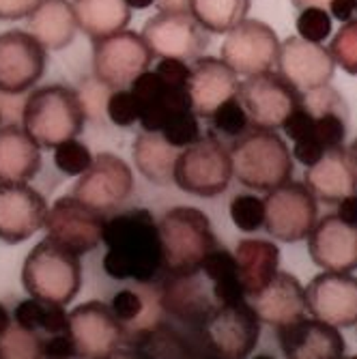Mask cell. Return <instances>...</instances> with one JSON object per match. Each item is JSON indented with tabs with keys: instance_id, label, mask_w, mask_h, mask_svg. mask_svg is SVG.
Returning a JSON list of instances; mask_svg holds the SVG:
<instances>
[{
	"instance_id": "cell-1",
	"label": "cell",
	"mask_w": 357,
	"mask_h": 359,
	"mask_svg": "<svg viewBox=\"0 0 357 359\" xmlns=\"http://www.w3.org/2000/svg\"><path fill=\"white\" fill-rule=\"evenodd\" d=\"M102 267L112 280L151 284L164 271L157 219L149 209H129L106 222Z\"/></svg>"
},
{
	"instance_id": "cell-2",
	"label": "cell",
	"mask_w": 357,
	"mask_h": 359,
	"mask_svg": "<svg viewBox=\"0 0 357 359\" xmlns=\"http://www.w3.org/2000/svg\"><path fill=\"white\" fill-rule=\"evenodd\" d=\"M86 121L82 95L65 84L30 88L22 108V127L41 149L78 138Z\"/></svg>"
},
{
	"instance_id": "cell-3",
	"label": "cell",
	"mask_w": 357,
	"mask_h": 359,
	"mask_svg": "<svg viewBox=\"0 0 357 359\" xmlns=\"http://www.w3.org/2000/svg\"><path fill=\"white\" fill-rule=\"evenodd\" d=\"M233 179L254 191H269L290 181L293 155L274 129L250 127L233 140Z\"/></svg>"
},
{
	"instance_id": "cell-4",
	"label": "cell",
	"mask_w": 357,
	"mask_h": 359,
	"mask_svg": "<svg viewBox=\"0 0 357 359\" xmlns=\"http://www.w3.org/2000/svg\"><path fill=\"white\" fill-rule=\"evenodd\" d=\"M22 284L28 295L39 302L69 306L82 286L78 254L58 245L50 237L41 239L24 260Z\"/></svg>"
},
{
	"instance_id": "cell-5",
	"label": "cell",
	"mask_w": 357,
	"mask_h": 359,
	"mask_svg": "<svg viewBox=\"0 0 357 359\" xmlns=\"http://www.w3.org/2000/svg\"><path fill=\"white\" fill-rule=\"evenodd\" d=\"M164 271L168 276L196 273L205 256L217 245L211 219L196 207H175L157 222Z\"/></svg>"
},
{
	"instance_id": "cell-6",
	"label": "cell",
	"mask_w": 357,
	"mask_h": 359,
	"mask_svg": "<svg viewBox=\"0 0 357 359\" xmlns=\"http://www.w3.org/2000/svg\"><path fill=\"white\" fill-rule=\"evenodd\" d=\"M233 181L231 151L215 136H201L179 151L173 183L191 196L215 198Z\"/></svg>"
},
{
	"instance_id": "cell-7",
	"label": "cell",
	"mask_w": 357,
	"mask_h": 359,
	"mask_svg": "<svg viewBox=\"0 0 357 359\" xmlns=\"http://www.w3.org/2000/svg\"><path fill=\"white\" fill-rule=\"evenodd\" d=\"M153 52L136 30H119L93 41V74L106 88H127L142 72L151 69Z\"/></svg>"
},
{
	"instance_id": "cell-8",
	"label": "cell",
	"mask_w": 357,
	"mask_h": 359,
	"mask_svg": "<svg viewBox=\"0 0 357 359\" xmlns=\"http://www.w3.org/2000/svg\"><path fill=\"white\" fill-rule=\"evenodd\" d=\"M263 203V228L282 243H295L306 239L318 217L316 198L304 183L286 181L284 185L269 189Z\"/></svg>"
},
{
	"instance_id": "cell-9",
	"label": "cell",
	"mask_w": 357,
	"mask_h": 359,
	"mask_svg": "<svg viewBox=\"0 0 357 359\" xmlns=\"http://www.w3.org/2000/svg\"><path fill=\"white\" fill-rule=\"evenodd\" d=\"M132 191L134 172L127 166V161L114 153H100L78 177L72 196L86 207L106 215L121 209Z\"/></svg>"
},
{
	"instance_id": "cell-10",
	"label": "cell",
	"mask_w": 357,
	"mask_h": 359,
	"mask_svg": "<svg viewBox=\"0 0 357 359\" xmlns=\"http://www.w3.org/2000/svg\"><path fill=\"white\" fill-rule=\"evenodd\" d=\"M207 346L220 357L241 359L248 357L261 338V320L248 299L222 304L211 310L203 323Z\"/></svg>"
},
{
	"instance_id": "cell-11",
	"label": "cell",
	"mask_w": 357,
	"mask_h": 359,
	"mask_svg": "<svg viewBox=\"0 0 357 359\" xmlns=\"http://www.w3.org/2000/svg\"><path fill=\"white\" fill-rule=\"evenodd\" d=\"M237 100L256 129H278L288 114L304 104L302 93L288 86L278 74L263 72L239 82Z\"/></svg>"
},
{
	"instance_id": "cell-12",
	"label": "cell",
	"mask_w": 357,
	"mask_h": 359,
	"mask_svg": "<svg viewBox=\"0 0 357 359\" xmlns=\"http://www.w3.org/2000/svg\"><path fill=\"white\" fill-rule=\"evenodd\" d=\"M224 35L220 58L237 72V76L248 78L276 67L280 41L269 24L245 18Z\"/></svg>"
},
{
	"instance_id": "cell-13",
	"label": "cell",
	"mask_w": 357,
	"mask_h": 359,
	"mask_svg": "<svg viewBox=\"0 0 357 359\" xmlns=\"http://www.w3.org/2000/svg\"><path fill=\"white\" fill-rule=\"evenodd\" d=\"M149 50L157 58L196 60L209 46V32L189 11H157L142 26Z\"/></svg>"
},
{
	"instance_id": "cell-14",
	"label": "cell",
	"mask_w": 357,
	"mask_h": 359,
	"mask_svg": "<svg viewBox=\"0 0 357 359\" xmlns=\"http://www.w3.org/2000/svg\"><path fill=\"white\" fill-rule=\"evenodd\" d=\"M106 215L86 207L74 196H60L48 207L43 228L52 241L82 256L102 243Z\"/></svg>"
},
{
	"instance_id": "cell-15",
	"label": "cell",
	"mask_w": 357,
	"mask_h": 359,
	"mask_svg": "<svg viewBox=\"0 0 357 359\" xmlns=\"http://www.w3.org/2000/svg\"><path fill=\"white\" fill-rule=\"evenodd\" d=\"M67 334L76 346V357L104 359L123 348L125 327L110 310V304L86 302L69 312Z\"/></svg>"
},
{
	"instance_id": "cell-16",
	"label": "cell",
	"mask_w": 357,
	"mask_h": 359,
	"mask_svg": "<svg viewBox=\"0 0 357 359\" xmlns=\"http://www.w3.org/2000/svg\"><path fill=\"white\" fill-rule=\"evenodd\" d=\"M276 67L278 76L302 95L325 88L336 74L330 50L304 37H288L280 43Z\"/></svg>"
},
{
	"instance_id": "cell-17",
	"label": "cell",
	"mask_w": 357,
	"mask_h": 359,
	"mask_svg": "<svg viewBox=\"0 0 357 359\" xmlns=\"http://www.w3.org/2000/svg\"><path fill=\"white\" fill-rule=\"evenodd\" d=\"M46 72V48L28 30L0 32V93L22 95L35 88Z\"/></svg>"
},
{
	"instance_id": "cell-18",
	"label": "cell",
	"mask_w": 357,
	"mask_h": 359,
	"mask_svg": "<svg viewBox=\"0 0 357 359\" xmlns=\"http://www.w3.org/2000/svg\"><path fill=\"white\" fill-rule=\"evenodd\" d=\"M308 312L334 327L357 325V278L342 271L314 276L304 288Z\"/></svg>"
},
{
	"instance_id": "cell-19",
	"label": "cell",
	"mask_w": 357,
	"mask_h": 359,
	"mask_svg": "<svg viewBox=\"0 0 357 359\" xmlns=\"http://www.w3.org/2000/svg\"><path fill=\"white\" fill-rule=\"evenodd\" d=\"M48 213L43 196L28 183H0V241L15 245L37 235Z\"/></svg>"
},
{
	"instance_id": "cell-20",
	"label": "cell",
	"mask_w": 357,
	"mask_h": 359,
	"mask_svg": "<svg viewBox=\"0 0 357 359\" xmlns=\"http://www.w3.org/2000/svg\"><path fill=\"white\" fill-rule=\"evenodd\" d=\"M239 76L222 58L198 56L189 65L187 97L198 118H209L222 104L237 97Z\"/></svg>"
},
{
	"instance_id": "cell-21",
	"label": "cell",
	"mask_w": 357,
	"mask_h": 359,
	"mask_svg": "<svg viewBox=\"0 0 357 359\" xmlns=\"http://www.w3.org/2000/svg\"><path fill=\"white\" fill-rule=\"evenodd\" d=\"M308 239L312 263L325 271H357V224L325 215L314 224Z\"/></svg>"
},
{
	"instance_id": "cell-22",
	"label": "cell",
	"mask_w": 357,
	"mask_h": 359,
	"mask_svg": "<svg viewBox=\"0 0 357 359\" xmlns=\"http://www.w3.org/2000/svg\"><path fill=\"white\" fill-rule=\"evenodd\" d=\"M280 348L288 359H340L344 338L330 323L318 318H299L276 330Z\"/></svg>"
},
{
	"instance_id": "cell-23",
	"label": "cell",
	"mask_w": 357,
	"mask_h": 359,
	"mask_svg": "<svg viewBox=\"0 0 357 359\" xmlns=\"http://www.w3.org/2000/svg\"><path fill=\"white\" fill-rule=\"evenodd\" d=\"M245 299L250 302L258 320L271 325L276 330L282 327V325L304 318L308 312L304 286L297 278L280 269L256 295H250Z\"/></svg>"
},
{
	"instance_id": "cell-24",
	"label": "cell",
	"mask_w": 357,
	"mask_h": 359,
	"mask_svg": "<svg viewBox=\"0 0 357 359\" xmlns=\"http://www.w3.org/2000/svg\"><path fill=\"white\" fill-rule=\"evenodd\" d=\"M304 185L321 203H340L357 191V170L349 149L332 147L323 153L318 161L308 166Z\"/></svg>"
},
{
	"instance_id": "cell-25",
	"label": "cell",
	"mask_w": 357,
	"mask_h": 359,
	"mask_svg": "<svg viewBox=\"0 0 357 359\" xmlns=\"http://www.w3.org/2000/svg\"><path fill=\"white\" fill-rule=\"evenodd\" d=\"M170 280L164 286V292L159 295V306L175 314L185 323H196L203 327L205 318L217 306L211 292L209 280L201 273H187V276H168Z\"/></svg>"
},
{
	"instance_id": "cell-26",
	"label": "cell",
	"mask_w": 357,
	"mask_h": 359,
	"mask_svg": "<svg viewBox=\"0 0 357 359\" xmlns=\"http://www.w3.org/2000/svg\"><path fill=\"white\" fill-rule=\"evenodd\" d=\"M26 26L30 35L46 48V52L65 50L74 43L78 32L72 0H39L37 7L28 13Z\"/></svg>"
},
{
	"instance_id": "cell-27",
	"label": "cell",
	"mask_w": 357,
	"mask_h": 359,
	"mask_svg": "<svg viewBox=\"0 0 357 359\" xmlns=\"http://www.w3.org/2000/svg\"><path fill=\"white\" fill-rule=\"evenodd\" d=\"M41 170V147L24 127H0V183H28Z\"/></svg>"
},
{
	"instance_id": "cell-28",
	"label": "cell",
	"mask_w": 357,
	"mask_h": 359,
	"mask_svg": "<svg viewBox=\"0 0 357 359\" xmlns=\"http://www.w3.org/2000/svg\"><path fill=\"white\" fill-rule=\"evenodd\" d=\"M237 271L245 297L256 295L280 269V250L265 239H243L235 250Z\"/></svg>"
},
{
	"instance_id": "cell-29",
	"label": "cell",
	"mask_w": 357,
	"mask_h": 359,
	"mask_svg": "<svg viewBox=\"0 0 357 359\" xmlns=\"http://www.w3.org/2000/svg\"><path fill=\"white\" fill-rule=\"evenodd\" d=\"M78 30L95 41L119 30H125L132 22V7L127 0H72Z\"/></svg>"
},
{
	"instance_id": "cell-30",
	"label": "cell",
	"mask_w": 357,
	"mask_h": 359,
	"mask_svg": "<svg viewBox=\"0 0 357 359\" xmlns=\"http://www.w3.org/2000/svg\"><path fill=\"white\" fill-rule=\"evenodd\" d=\"M134 164L136 170L155 185H170L175 175V164L179 149H175L159 132H142L136 136L134 147Z\"/></svg>"
},
{
	"instance_id": "cell-31",
	"label": "cell",
	"mask_w": 357,
	"mask_h": 359,
	"mask_svg": "<svg viewBox=\"0 0 357 359\" xmlns=\"http://www.w3.org/2000/svg\"><path fill=\"white\" fill-rule=\"evenodd\" d=\"M252 0H191L189 13L209 35H224L248 18Z\"/></svg>"
},
{
	"instance_id": "cell-32",
	"label": "cell",
	"mask_w": 357,
	"mask_h": 359,
	"mask_svg": "<svg viewBox=\"0 0 357 359\" xmlns=\"http://www.w3.org/2000/svg\"><path fill=\"white\" fill-rule=\"evenodd\" d=\"M185 110H191L187 90L166 86V90L161 93L151 106H147L140 112L138 123H140V127L144 129V132H161V127H164L175 114L185 112Z\"/></svg>"
},
{
	"instance_id": "cell-33",
	"label": "cell",
	"mask_w": 357,
	"mask_h": 359,
	"mask_svg": "<svg viewBox=\"0 0 357 359\" xmlns=\"http://www.w3.org/2000/svg\"><path fill=\"white\" fill-rule=\"evenodd\" d=\"M211 136L215 138H229V140H237L239 136H243L250 125L248 112L243 110V106L239 104L237 97L229 100L226 104H222L211 116Z\"/></svg>"
},
{
	"instance_id": "cell-34",
	"label": "cell",
	"mask_w": 357,
	"mask_h": 359,
	"mask_svg": "<svg viewBox=\"0 0 357 359\" xmlns=\"http://www.w3.org/2000/svg\"><path fill=\"white\" fill-rule=\"evenodd\" d=\"M37 359L41 357V336L11 323L0 334V359Z\"/></svg>"
},
{
	"instance_id": "cell-35",
	"label": "cell",
	"mask_w": 357,
	"mask_h": 359,
	"mask_svg": "<svg viewBox=\"0 0 357 359\" xmlns=\"http://www.w3.org/2000/svg\"><path fill=\"white\" fill-rule=\"evenodd\" d=\"M328 50L334 62L340 65L349 76H357V18L342 22Z\"/></svg>"
},
{
	"instance_id": "cell-36",
	"label": "cell",
	"mask_w": 357,
	"mask_h": 359,
	"mask_svg": "<svg viewBox=\"0 0 357 359\" xmlns=\"http://www.w3.org/2000/svg\"><path fill=\"white\" fill-rule=\"evenodd\" d=\"M52 151H54V166L67 177H80L90 166V161L95 157L90 149L76 138L56 144Z\"/></svg>"
},
{
	"instance_id": "cell-37",
	"label": "cell",
	"mask_w": 357,
	"mask_h": 359,
	"mask_svg": "<svg viewBox=\"0 0 357 359\" xmlns=\"http://www.w3.org/2000/svg\"><path fill=\"white\" fill-rule=\"evenodd\" d=\"M231 219L243 233H254L265 224V203L261 196L239 194L231 203Z\"/></svg>"
},
{
	"instance_id": "cell-38",
	"label": "cell",
	"mask_w": 357,
	"mask_h": 359,
	"mask_svg": "<svg viewBox=\"0 0 357 359\" xmlns=\"http://www.w3.org/2000/svg\"><path fill=\"white\" fill-rule=\"evenodd\" d=\"M110 310L123 323L125 336H127V332L136 330L140 318L147 314V299H144V295H140V292H136L132 288H123L112 297Z\"/></svg>"
},
{
	"instance_id": "cell-39",
	"label": "cell",
	"mask_w": 357,
	"mask_h": 359,
	"mask_svg": "<svg viewBox=\"0 0 357 359\" xmlns=\"http://www.w3.org/2000/svg\"><path fill=\"white\" fill-rule=\"evenodd\" d=\"M299 11L302 13L295 24L299 37L314 41V43H323L325 39H330L332 30H334V22L325 7H306Z\"/></svg>"
},
{
	"instance_id": "cell-40",
	"label": "cell",
	"mask_w": 357,
	"mask_h": 359,
	"mask_svg": "<svg viewBox=\"0 0 357 359\" xmlns=\"http://www.w3.org/2000/svg\"><path fill=\"white\" fill-rule=\"evenodd\" d=\"M161 136H164L175 149H185L194 140L201 138V123L198 116L194 114V110H185L175 114L164 127H161Z\"/></svg>"
},
{
	"instance_id": "cell-41",
	"label": "cell",
	"mask_w": 357,
	"mask_h": 359,
	"mask_svg": "<svg viewBox=\"0 0 357 359\" xmlns=\"http://www.w3.org/2000/svg\"><path fill=\"white\" fill-rule=\"evenodd\" d=\"M106 114L116 127H132L138 123L140 112L138 104L129 93V88H116L110 93L108 102H106Z\"/></svg>"
},
{
	"instance_id": "cell-42",
	"label": "cell",
	"mask_w": 357,
	"mask_h": 359,
	"mask_svg": "<svg viewBox=\"0 0 357 359\" xmlns=\"http://www.w3.org/2000/svg\"><path fill=\"white\" fill-rule=\"evenodd\" d=\"M312 134L325 144V149L340 147L346 136V125L344 116L338 114L336 110H323L321 114H314V129Z\"/></svg>"
},
{
	"instance_id": "cell-43",
	"label": "cell",
	"mask_w": 357,
	"mask_h": 359,
	"mask_svg": "<svg viewBox=\"0 0 357 359\" xmlns=\"http://www.w3.org/2000/svg\"><path fill=\"white\" fill-rule=\"evenodd\" d=\"M43 314H46V302H39L35 297H28L24 302H20L13 310V323L20 325L24 330L30 332H41V323H43Z\"/></svg>"
},
{
	"instance_id": "cell-44",
	"label": "cell",
	"mask_w": 357,
	"mask_h": 359,
	"mask_svg": "<svg viewBox=\"0 0 357 359\" xmlns=\"http://www.w3.org/2000/svg\"><path fill=\"white\" fill-rule=\"evenodd\" d=\"M155 74L168 86L185 88L189 80V62L181 58H159Z\"/></svg>"
},
{
	"instance_id": "cell-45",
	"label": "cell",
	"mask_w": 357,
	"mask_h": 359,
	"mask_svg": "<svg viewBox=\"0 0 357 359\" xmlns=\"http://www.w3.org/2000/svg\"><path fill=\"white\" fill-rule=\"evenodd\" d=\"M282 129H284V134L290 138V140H302V138H306V136H310L312 134V129H314V112L312 110H308L304 104L297 108V110H293L288 114V118L282 123Z\"/></svg>"
},
{
	"instance_id": "cell-46",
	"label": "cell",
	"mask_w": 357,
	"mask_h": 359,
	"mask_svg": "<svg viewBox=\"0 0 357 359\" xmlns=\"http://www.w3.org/2000/svg\"><path fill=\"white\" fill-rule=\"evenodd\" d=\"M41 357H54V359L76 357V346L72 342V336L67 332H62V334H48L46 338H41Z\"/></svg>"
},
{
	"instance_id": "cell-47",
	"label": "cell",
	"mask_w": 357,
	"mask_h": 359,
	"mask_svg": "<svg viewBox=\"0 0 357 359\" xmlns=\"http://www.w3.org/2000/svg\"><path fill=\"white\" fill-rule=\"evenodd\" d=\"M328 149H325V144H323L314 134H310V136H306V138H302V140H295V147H293V155L302 166H312L314 161H318L321 157H323V153H325Z\"/></svg>"
},
{
	"instance_id": "cell-48",
	"label": "cell",
	"mask_w": 357,
	"mask_h": 359,
	"mask_svg": "<svg viewBox=\"0 0 357 359\" xmlns=\"http://www.w3.org/2000/svg\"><path fill=\"white\" fill-rule=\"evenodd\" d=\"M39 0H0V22L26 20Z\"/></svg>"
},
{
	"instance_id": "cell-49",
	"label": "cell",
	"mask_w": 357,
	"mask_h": 359,
	"mask_svg": "<svg viewBox=\"0 0 357 359\" xmlns=\"http://www.w3.org/2000/svg\"><path fill=\"white\" fill-rule=\"evenodd\" d=\"M328 7H330L332 20L346 22V20L357 18V0H332Z\"/></svg>"
},
{
	"instance_id": "cell-50",
	"label": "cell",
	"mask_w": 357,
	"mask_h": 359,
	"mask_svg": "<svg viewBox=\"0 0 357 359\" xmlns=\"http://www.w3.org/2000/svg\"><path fill=\"white\" fill-rule=\"evenodd\" d=\"M340 219L349 222V224H357V191L346 196L338 203V213H336Z\"/></svg>"
},
{
	"instance_id": "cell-51",
	"label": "cell",
	"mask_w": 357,
	"mask_h": 359,
	"mask_svg": "<svg viewBox=\"0 0 357 359\" xmlns=\"http://www.w3.org/2000/svg\"><path fill=\"white\" fill-rule=\"evenodd\" d=\"M191 0H155L159 11H189Z\"/></svg>"
},
{
	"instance_id": "cell-52",
	"label": "cell",
	"mask_w": 357,
	"mask_h": 359,
	"mask_svg": "<svg viewBox=\"0 0 357 359\" xmlns=\"http://www.w3.org/2000/svg\"><path fill=\"white\" fill-rule=\"evenodd\" d=\"M295 9H306V7H328L332 0H290Z\"/></svg>"
},
{
	"instance_id": "cell-53",
	"label": "cell",
	"mask_w": 357,
	"mask_h": 359,
	"mask_svg": "<svg viewBox=\"0 0 357 359\" xmlns=\"http://www.w3.org/2000/svg\"><path fill=\"white\" fill-rule=\"evenodd\" d=\"M11 323H13L11 312L7 310V306H5V304H0V334H3Z\"/></svg>"
},
{
	"instance_id": "cell-54",
	"label": "cell",
	"mask_w": 357,
	"mask_h": 359,
	"mask_svg": "<svg viewBox=\"0 0 357 359\" xmlns=\"http://www.w3.org/2000/svg\"><path fill=\"white\" fill-rule=\"evenodd\" d=\"M127 5L132 7V11H134V9L144 11V9H149V7H153V5H155V0H127Z\"/></svg>"
},
{
	"instance_id": "cell-55",
	"label": "cell",
	"mask_w": 357,
	"mask_h": 359,
	"mask_svg": "<svg viewBox=\"0 0 357 359\" xmlns=\"http://www.w3.org/2000/svg\"><path fill=\"white\" fill-rule=\"evenodd\" d=\"M349 153H351V157H353V161H355V170H357V142H353V144L349 147Z\"/></svg>"
}]
</instances>
